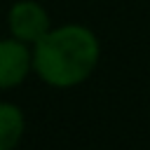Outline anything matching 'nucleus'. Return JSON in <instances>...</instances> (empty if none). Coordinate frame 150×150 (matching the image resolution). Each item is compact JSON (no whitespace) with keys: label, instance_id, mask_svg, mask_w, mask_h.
Instances as JSON below:
<instances>
[{"label":"nucleus","instance_id":"nucleus-1","mask_svg":"<svg viewBox=\"0 0 150 150\" xmlns=\"http://www.w3.org/2000/svg\"><path fill=\"white\" fill-rule=\"evenodd\" d=\"M98 63V40L84 26L49 28L33 45V70L52 87L66 89L84 82Z\"/></svg>","mask_w":150,"mask_h":150},{"label":"nucleus","instance_id":"nucleus-2","mask_svg":"<svg viewBox=\"0 0 150 150\" xmlns=\"http://www.w3.org/2000/svg\"><path fill=\"white\" fill-rule=\"evenodd\" d=\"M7 28H9L12 38H16L26 45H35L49 30V14L42 5L33 2V0H21L9 7Z\"/></svg>","mask_w":150,"mask_h":150},{"label":"nucleus","instance_id":"nucleus-3","mask_svg":"<svg viewBox=\"0 0 150 150\" xmlns=\"http://www.w3.org/2000/svg\"><path fill=\"white\" fill-rule=\"evenodd\" d=\"M33 68V52L16 38L0 40V89L21 84Z\"/></svg>","mask_w":150,"mask_h":150},{"label":"nucleus","instance_id":"nucleus-4","mask_svg":"<svg viewBox=\"0 0 150 150\" xmlns=\"http://www.w3.org/2000/svg\"><path fill=\"white\" fill-rule=\"evenodd\" d=\"M26 120L19 105L0 103V150H14L23 136Z\"/></svg>","mask_w":150,"mask_h":150}]
</instances>
